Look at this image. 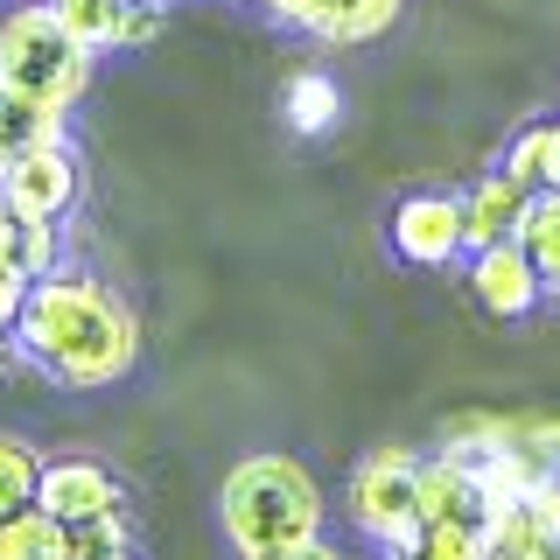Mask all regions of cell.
I'll use <instances>...</instances> for the list:
<instances>
[{
    "label": "cell",
    "mask_w": 560,
    "mask_h": 560,
    "mask_svg": "<svg viewBox=\"0 0 560 560\" xmlns=\"http://www.w3.org/2000/svg\"><path fill=\"white\" fill-rule=\"evenodd\" d=\"M14 350L35 372L70 385V393H98V385H119L133 372L140 323L105 280L57 267V273L28 280L22 315H14Z\"/></svg>",
    "instance_id": "cell-1"
},
{
    "label": "cell",
    "mask_w": 560,
    "mask_h": 560,
    "mask_svg": "<svg viewBox=\"0 0 560 560\" xmlns=\"http://www.w3.org/2000/svg\"><path fill=\"white\" fill-rule=\"evenodd\" d=\"M323 512H329L323 483L294 455H245L218 490V518H224V539L238 547V560L302 547V539L323 533Z\"/></svg>",
    "instance_id": "cell-2"
},
{
    "label": "cell",
    "mask_w": 560,
    "mask_h": 560,
    "mask_svg": "<svg viewBox=\"0 0 560 560\" xmlns=\"http://www.w3.org/2000/svg\"><path fill=\"white\" fill-rule=\"evenodd\" d=\"M92 57L98 49H84L78 35L57 22L49 0H28V8H14L8 22H0V84L28 92L35 105L70 113V105L92 92Z\"/></svg>",
    "instance_id": "cell-3"
},
{
    "label": "cell",
    "mask_w": 560,
    "mask_h": 560,
    "mask_svg": "<svg viewBox=\"0 0 560 560\" xmlns=\"http://www.w3.org/2000/svg\"><path fill=\"white\" fill-rule=\"evenodd\" d=\"M413 483H420V455L413 448H372L343 483V512L372 547L407 553L413 547Z\"/></svg>",
    "instance_id": "cell-4"
},
{
    "label": "cell",
    "mask_w": 560,
    "mask_h": 560,
    "mask_svg": "<svg viewBox=\"0 0 560 560\" xmlns=\"http://www.w3.org/2000/svg\"><path fill=\"white\" fill-rule=\"evenodd\" d=\"M0 197H8L14 218H49V224H63L70 203H78V154H70L63 140L28 148L22 162L0 168Z\"/></svg>",
    "instance_id": "cell-5"
},
{
    "label": "cell",
    "mask_w": 560,
    "mask_h": 560,
    "mask_svg": "<svg viewBox=\"0 0 560 560\" xmlns=\"http://www.w3.org/2000/svg\"><path fill=\"white\" fill-rule=\"evenodd\" d=\"M469 294H477L498 323H525V315L547 302V280H539V267L525 259L518 238H504V245H477V253H469Z\"/></svg>",
    "instance_id": "cell-6"
},
{
    "label": "cell",
    "mask_w": 560,
    "mask_h": 560,
    "mask_svg": "<svg viewBox=\"0 0 560 560\" xmlns=\"http://www.w3.org/2000/svg\"><path fill=\"white\" fill-rule=\"evenodd\" d=\"M393 253L407 267H455L463 259V197L420 189L393 210Z\"/></svg>",
    "instance_id": "cell-7"
},
{
    "label": "cell",
    "mask_w": 560,
    "mask_h": 560,
    "mask_svg": "<svg viewBox=\"0 0 560 560\" xmlns=\"http://www.w3.org/2000/svg\"><path fill=\"white\" fill-rule=\"evenodd\" d=\"M35 504H43L57 525H78V518H98V512H127L113 469L92 463V455H43V477H35Z\"/></svg>",
    "instance_id": "cell-8"
},
{
    "label": "cell",
    "mask_w": 560,
    "mask_h": 560,
    "mask_svg": "<svg viewBox=\"0 0 560 560\" xmlns=\"http://www.w3.org/2000/svg\"><path fill=\"white\" fill-rule=\"evenodd\" d=\"M525 203H533V189L512 183V175H483L477 189L463 197V253H477V245H504V238H518V218H525Z\"/></svg>",
    "instance_id": "cell-9"
},
{
    "label": "cell",
    "mask_w": 560,
    "mask_h": 560,
    "mask_svg": "<svg viewBox=\"0 0 560 560\" xmlns=\"http://www.w3.org/2000/svg\"><path fill=\"white\" fill-rule=\"evenodd\" d=\"M399 8L407 0H294L288 22L323 35V43H372V35H385L399 22Z\"/></svg>",
    "instance_id": "cell-10"
},
{
    "label": "cell",
    "mask_w": 560,
    "mask_h": 560,
    "mask_svg": "<svg viewBox=\"0 0 560 560\" xmlns=\"http://www.w3.org/2000/svg\"><path fill=\"white\" fill-rule=\"evenodd\" d=\"M413 518H455V525H483V490L469 477L463 455H442V463H420V483H413Z\"/></svg>",
    "instance_id": "cell-11"
},
{
    "label": "cell",
    "mask_w": 560,
    "mask_h": 560,
    "mask_svg": "<svg viewBox=\"0 0 560 560\" xmlns=\"http://www.w3.org/2000/svg\"><path fill=\"white\" fill-rule=\"evenodd\" d=\"M49 140H63V113H57V105H35L28 92L0 84V168L22 162L28 148H49Z\"/></svg>",
    "instance_id": "cell-12"
},
{
    "label": "cell",
    "mask_w": 560,
    "mask_h": 560,
    "mask_svg": "<svg viewBox=\"0 0 560 560\" xmlns=\"http://www.w3.org/2000/svg\"><path fill=\"white\" fill-rule=\"evenodd\" d=\"M483 560H560V539H547L533 504H512L483 518Z\"/></svg>",
    "instance_id": "cell-13"
},
{
    "label": "cell",
    "mask_w": 560,
    "mask_h": 560,
    "mask_svg": "<svg viewBox=\"0 0 560 560\" xmlns=\"http://www.w3.org/2000/svg\"><path fill=\"white\" fill-rule=\"evenodd\" d=\"M518 245L547 280V294H560V189H533V203L518 218Z\"/></svg>",
    "instance_id": "cell-14"
},
{
    "label": "cell",
    "mask_w": 560,
    "mask_h": 560,
    "mask_svg": "<svg viewBox=\"0 0 560 560\" xmlns=\"http://www.w3.org/2000/svg\"><path fill=\"white\" fill-rule=\"evenodd\" d=\"M504 175L525 189H560V119H533L504 154Z\"/></svg>",
    "instance_id": "cell-15"
},
{
    "label": "cell",
    "mask_w": 560,
    "mask_h": 560,
    "mask_svg": "<svg viewBox=\"0 0 560 560\" xmlns=\"http://www.w3.org/2000/svg\"><path fill=\"white\" fill-rule=\"evenodd\" d=\"M280 105H288V127L294 133H329V127H337V113H343V92H337V78H323V70H294Z\"/></svg>",
    "instance_id": "cell-16"
},
{
    "label": "cell",
    "mask_w": 560,
    "mask_h": 560,
    "mask_svg": "<svg viewBox=\"0 0 560 560\" xmlns=\"http://www.w3.org/2000/svg\"><path fill=\"white\" fill-rule=\"evenodd\" d=\"M0 560H70L63 553V525L28 504V512H8L0 518Z\"/></svg>",
    "instance_id": "cell-17"
},
{
    "label": "cell",
    "mask_w": 560,
    "mask_h": 560,
    "mask_svg": "<svg viewBox=\"0 0 560 560\" xmlns=\"http://www.w3.org/2000/svg\"><path fill=\"white\" fill-rule=\"evenodd\" d=\"M49 8L84 49H119V35H127V0H49Z\"/></svg>",
    "instance_id": "cell-18"
},
{
    "label": "cell",
    "mask_w": 560,
    "mask_h": 560,
    "mask_svg": "<svg viewBox=\"0 0 560 560\" xmlns=\"http://www.w3.org/2000/svg\"><path fill=\"white\" fill-rule=\"evenodd\" d=\"M35 477H43V448L22 434H0V518L35 504Z\"/></svg>",
    "instance_id": "cell-19"
},
{
    "label": "cell",
    "mask_w": 560,
    "mask_h": 560,
    "mask_svg": "<svg viewBox=\"0 0 560 560\" xmlns=\"http://www.w3.org/2000/svg\"><path fill=\"white\" fill-rule=\"evenodd\" d=\"M407 560H483V525H455V518H428L413 525Z\"/></svg>",
    "instance_id": "cell-20"
},
{
    "label": "cell",
    "mask_w": 560,
    "mask_h": 560,
    "mask_svg": "<svg viewBox=\"0 0 560 560\" xmlns=\"http://www.w3.org/2000/svg\"><path fill=\"white\" fill-rule=\"evenodd\" d=\"M22 280H43V273H57L63 267V238H57V224L49 218H22L14 224V259H8Z\"/></svg>",
    "instance_id": "cell-21"
},
{
    "label": "cell",
    "mask_w": 560,
    "mask_h": 560,
    "mask_svg": "<svg viewBox=\"0 0 560 560\" xmlns=\"http://www.w3.org/2000/svg\"><path fill=\"white\" fill-rule=\"evenodd\" d=\"M127 547V512H98V518H78L63 525V553L70 560H105Z\"/></svg>",
    "instance_id": "cell-22"
},
{
    "label": "cell",
    "mask_w": 560,
    "mask_h": 560,
    "mask_svg": "<svg viewBox=\"0 0 560 560\" xmlns=\"http://www.w3.org/2000/svg\"><path fill=\"white\" fill-rule=\"evenodd\" d=\"M154 35H162V0H127V35H119V49L154 43Z\"/></svg>",
    "instance_id": "cell-23"
},
{
    "label": "cell",
    "mask_w": 560,
    "mask_h": 560,
    "mask_svg": "<svg viewBox=\"0 0 560 560\" xmlns=\"http://www.w3.org/2000/svg\"><path fill=\"white\" fill-rule=\"evenodd\" d=\"M22 294H28V280L14 273V267H0V343L14 337V315H22Z\"/></svg>",
    "instance_id": "cell-24"
},
{
    "label": "cell",
    "mask_w": 560,
    "mask_h": 560,
    "mask_svg": "<svg viewBox=\"0 0 560 560\" xmlns=\"http://www.w3.org/2000/svg\"><path fill=\"white\" fill-rule=\"evenodd\" d=\"M253 560H350V553H343V547H329V539L315 533V539H302V547H280V553H253Z\"/></svg>",
    "instance_id": "cell-25"
},
{
    "label": "cell",
    "mask_w": 560,
    "mask_h": 560,
    "mask_svg": "<svg viewBox=\"0 0 560 560\" xmlns=\"http://www.w3.org/2000/svg\"><path fill=\"white\" fill-rule=\"evenodd\" d=\"M14 224H22V218H14V210H8V197H0V267L14 259Z\"/></svg>",
    "instance_id": "cell-26"
},
{
    "label": "cell",
    "mask_w": 560,
    "mask_h": 560,
    "mask_svg": "<svg viewBox=\"0 0 560 560\" xmlns=\"http://www.w3.org/2000/svg\"><path fill=\"white\" fill-rule=\"evenodd\" d=\"M105 560H133V547H119V553H105Z\"/></svg>",
    "instance_id": "cell-27"
},
{
    "label": "cell",
    "mask_w": 560,
    "mask_h": 560,
    "mask_svg": "<svg viewBox=\"0 0 560 560\" xmlns=\"http://www.w3.org/2000/svg\"><path fill=\"white\" fill-rule=\"evenodd\" d=\"M399 560H407V553H399Z\"/></svg>",
    "instance_id": "cell-28"
}]
</instances>
